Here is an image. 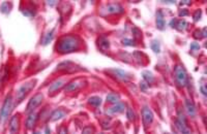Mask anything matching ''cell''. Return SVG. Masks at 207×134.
Instances as JSON below:
<instances>
[{
	"mask_svg": "<svg viewBox=\"0 0 207 134\" xmlns=\"http://www.w3.org/2000/svg\"><path fill=\"white\" fill-rule=\"evenodd\" d=\"M188 15H189L188 10H181L179 11V16H180V17H185V16H188Z\"/></svg>",
	"mask_w": 207,
	"mask_h": 134,
	"instance_id": "4dcf8cb0",
	"label": "cell"
},
{
	"mask_svg": "<svg viewBox=\"0 0 207 134\" xmlns=\"http://www.w3.org/2000/svg\"><path fill=\"white\" fill-rule=\"evenodd\" d=\"M106 99H107L108 102H110V103L116 104V103H118L119 100H120V96L117 95V94H115V93H110L109 95H107Z\"/></svg>",
	"mask_w": 207,
	"mask_h": 134,
	"instance_id": "ac0fdd59",
	"label": "cell"
},
{
	"mask_svg": "<svg viewBox=\"0 0 207 134\" xmlns=\"http://www.w3.org/2000/svg\"><path fill=\"white\" fill-rule=\"evenodd\" d=\"M93 132H94V129L92 127H85L82 131V134H93Z\"/></svg>",
	"mask_w": 207,
	"mask_h": 134,
	"instance_id": "484cf974",
	"label": "cell"
},
{
	"mask_svg": "<svg viewBox=\"0 0 207 134\" xmlns=\"http://www.w3.org/2000/svg\"><path fill=\"white\" fill-rule=\"evenodd\" d=\"M81 86L82 85H81L80 82L74 81V82H70L69 85H66V87L64 88V90H65V92H74V91L79 89Z\"/></svg>",
	"mask_w": 207,
	"mask_h": 134,
	"instance_id": "9a60e30c",
	"label": "cell"
},
{
	"mask_svg": "<svg viewBox=\"0 0 207 134\" xmlns=\"http://www.w3.org/2000/svg\"><path fill=\"white\" fill-rule=\"evenodd\" d=\"M80 44H81L80 39H79L77 36L66 35L59 40V44L57 45V50H58V52H60L61 54L73 53V52H75V51L79 50Z\"/></svg>",
	"mask_w": 207,
	"mask_h": 134,
	"instance_id": "6da1fadb",
	"label": "cell"
},
{
	"mask_svg": "<svg viewBox=\"0 0 207 134\" xmlns=\"http://www.w3.org/2000/svg\"><path fill=\"white\" fill-rule=\"evenodd\" d=\"M63 85H64L63 79H57V81H55V82H54L53 84L50 86V88H49V92H50V93L56 92V91H58L59 89H61V88L63 87Z\"/></svg>",
	"mask_w": 207,
	"mask_h": 134,
	"instance_id": "5bb4252c",
	"label": "cell"
},
{
	"mask_svg": "<svg viewBox=\"0 0 207 134\" xmlns=\"http://www.w3.org/2000/svg\"><path fill=\"white\" fill-rule=\"evenodd\" d=\"M170 25H171L173 28H176V29L181 31V30L185 29L186 22L184 21V20H179V21H177V20H172L171 23H170Z\"/></svg>",
	"mask_w": 207,
	"mask_h": 134,
	"instance_id": "4fadbf2b",
	"label": "cell"
},
{
	"mask_svg": "<svg viewBox=\"0 0 207 134\" xmlns=\"http://www.w3.org/2000/svg\"><path fill=\"white\" fill-rule=\"evenodd\" d=\"M34 134H39V133H38V132H35Z\"/></svg>",
	"mask_w": 207,
	"mask_h": 134,
	"instance_id": "d590c367",
	"label": "cell"
},
{
	"mask_svg": "<svg viewBox=\"0 0 207 134\" xmlns=\"http://www.w3.org/2000/svg\"><path fill=\"white\" fill-rule=\"evenodd\" d=\"M147 88H148V85H147V82H141L140 84V89L142 91H146Z\"/></svg>",
	"mask_w": 207,
	"mask_h": 134,
	"instance_id": "f546056e",
	"label": "cell"
},
{
	"mask_svg": "<svg viewBox=\"0 0 207 134\" xmlns=\"http://www.w3.org/2000/svg\"><path fill=\"white\" fill-rule=\"evenodd\" d=\"M124 109H125V104L121 103V102H118V103L113 105L112 107L108 108L106 113L109 116H115V115H118V113H123Z\"/></svg>",
	"mask_w": 207,
	"mask_h": 134,
	"instance_id": "9c48e42d",
	"label": "cell"
},
{
	"mask_svg": "<svg viewBox=\"0 0 207 134\" xmlns=\"http://www.w3.org/2000/svg\"><path fill=\"white\" fill-rule=\"evenodd\" d=\"M175 79H176V82L179 87H185L186 84H188V75H186L185 69L180 66V65H177L175 67Z\"/></svg>",
	"mask_w": 207,
	"mask_h": 134,
	"instance_id": "7a4b0ae2",
	"label": "cell"
},
{
	"mask_svg": "<svg viewBox=\"0 0 207 134\" xmlns=\"http://www.w3.org/2000/svg\"><path fill=\"white\" fill-rule=\"evenodd\" d=\"M142 75H143L144 81H145L148 85L152 84V82H154V76L151 72H149V71H143Z\"/></svg>",
	"mask_w": 207,
	"mask_h": 134,
	"instance_id": "d6986e66",
	"label": "cell"
},
{
	"mask_svg": "<svg viewBox=\"0 0 207 134\" xmlns=\"http://www.w3.org/2000/svg\"><path fill=\"white\" fill-rule=\"evenodd\" d=\"M185 107H186V110H188V113L189 116L191 117L196 116V107H195L194 102H193L192 100L186 99L185 100Z\"/></svg>",
	"mask_w": 207,
	"mask_h": 134,
	"instance_id": "2e32d148",
	"label": "cell"
},
{
	"mask_svg": "<svg viewBox=\"0 0 207 134\" xmlns=\"http://www.w3.org/2000/svg\"><path fill=\"white\" fill-rule=\"evenodd\" d=\"M64 112H62L61 109H56L55 112H53V113L51 115V121H57V120H60L61 118H63Z\"/></svg>",
	"mask_w": 207,
	"mask_h": 134,
	"instance_id": "44dd1931",
	"label": "cell"
},
{
	"mask_svg": "<svg viewBox=\"0 0 207 134\" xmlns=\"http://www.w3.org/2000/svg\"><path fill=\"white\" fill-rule=\"evenodd\" d=\"M199 48H200L199 44H197V42H192L191 44V50H199Z\"/></svg>",
	"mask_w": 207,
	"mask_h": 134,
	"instance_id": "f1b7e54d",
	"label": "cell"
},
{
	"mask_svg": "<svg viewBox=\"0 0 207 134\" xmlns=\"http://www.w3.org/2000/svg\"><path fill=\"white\" fill-rule=\"evenodd\" d=\"M133 32L135 33V37H140L141 36V32L138 29H136V28L135 29H133Z\"/></svg>",
	"mask_w": 207,
	"mask_h": 134,
	"instance_id": "1f68e13d",
	"label": "cell"
},
{
	"mask_svg": "<svg viewBox=\"0 0 207 134\" xmlns=\"http://www.w3.org/2000/svg\"><path fill=\"white\" fill-rule=\"evenodd\" d=\"M200 90H201V92H202L203 95H204V96H206L207 91H206V89H205V85H202V86L200 87Z\"/></svg>",
	"mask_w": 207,
	"mask_h": 134,
	"instance_id": "d6a6232c",
	"label": "cell"
},
{
	"mask_svg": "<svg viewBox=\"0 0 207 134\" xmlns=\"http://www.w3.org/2000/svg\"><path fill=\"white\" fill-rule=\"evenodd\" d=\"M13 110V97L12 96H8L4 101L3 106L1 108V112H0V119L2 121H5L8 116L10 115Z\"/></svg>",
	"mask_w": 207,
	"mask_h": 134,
	"instance_id": "277c9868",
	"label": "cell"
},
{
	"mask_svg": "<svg viewBox=\"0 0 207 134\" xmlns=\"http://www.w3.org/2000/svg\"><path fill=\"white\" fill-rule=\"evenodd\" d=\"M111 72L113 73V75L116 76L119 81L121 82H129V76L125 72V71L121 70V69H112Z\"/></svg>",
	"mask_w": 207,
	"mask_h": 134,
	"instance_id": "30bf717a",
	"label": "cell"
},
{
	"mask_svg": "<svg viewBox=\"0 0 207 134\" xmlns=\"http://www.w3.org/2000/svg\"><path fill=\"white\" fill-rule=\"evenodd\" d=\"M59 134H67L66 128H64V127L60 128V130H59Z\"/></svg>",
	"mask_w": 207,
	"mask_h": 134,
	"instance_id": "836d02e7",
	"label": "cell"
},
{
	"mask_svg": "<svg viewBox=\"0 0 207 134\" xmlns=\"http://www.w3.org/2000/svg\"><path fill=\"white\" fill-rule=\"evenodd\" d=\"M151 48H152V50H153V52H155V53H160V52H161V45H160V44H158V41H157V40L152 41V44H151Z\"/></svg>",
	"mask_w": 207,
	"mask_h": 134,
	"instance_id": "cb8c5ba5",
	"label": "cell"
},
{
	"mask_svg": "<svg viewBox=\"0 0 207 134\" xmlns=\"http://www.w3.org/2000/svg\"><path fill=\"white\" fill-rule=\"evenodd\" d=\"M89 103L94 107H98L102 104V99L98 96H93L89 98Z\"/></svg>",
	"mask_w": 207,
	"mask_h": 134,
	"instance_id": "7402d4cb",
	"label": "cell"
},
{
	"mask_svg": "<svg viewBox=\"0 0 207 134\" xmlns=\"http://www.w3.org/2000/svg\"><path fill=\"white\" fill-rule=\"evenodd\" d=\"M34 87V82H28L22 85L17 91V101L20 102L25 98V96L27 95V93L29 91L32 90V88Z\"/></svg>",
	"mask_w": 207,
	"mask_h": 134,
	"instance_id": "5b68a950",
	"label": "cell"
},
{
	"mask_svg": "<svg viewBox=\"0 0 207 134\" xmlns=\"http://www.w3.org/2000/svg\"><path fill=\"white\" fill-rule=\"evenodd\" d=\"M175 125H176L177 129L180 131V133L192 134L191 130L189 129L188 125H186V120H185V118H184V115L180 112V110L178 112V116H177L176 121H175Z\"/></svg>",
	"mask_w": 207,
	"mask_h": 134,
	"instance_id": "3957f363",
	"label": "cell"
},
{
	"mask_svg": "<svg viewBox=\"0 0 207 134\" xmlns=\"http://www.w3.org/2000/svg\"><path fill=\"white\" fill-rule=\"evenodd\" d=\"M36 120H38V115H36L35 113H31L30 115L28 116V118L26 120V127L28 129H32V128L34 127Z\"/></svg>",
	"mask_w": 207,
	"mask_h": 134,
	"instance_id": "7c38bea8",
	"label": "cell"
},
{
	"mask_svg": "<svg viewBox=\"0 0 207 134\" xmlns=\"http://www.w3.org/2000/svg\"><path fill=\"white\" fill-rule=\"evenodd\" d=\"M100 134H104V133H100Z\"/></svg>",
	"mask_w": 207,
	"mask_h": 134,
	"instance_id": "8d00e7d4",
	"label": "cell"
},
{
	"mask_svg": "<svg viewBox=\"0 0 207 134\" xmlns=\"http://www.w3.org/2000/svg\"><path fill=\"white\" fill-rule=\"evenodd\" d=\"M98 45H100L101 50H103V51L108 50V48H109V47H110V44H109V40H108V38L105 37V36L101 37L100 40H98Z\"/></svg>",
	"mask_w": 207,
	"mask_h": 134,
	"instance_id": "ffe728a7",
	"label": "cell"
},
{
	"mask_svg": "<svg viewBox=\"0 0 207 134\" xmlns=\"http://www.w3.org/2000/svg\"><path fill=\"white\" fill-rule=\"evenodd\" d=\"M157 27L160 30H163L165 27V21H164V17L161 11H157Z\"/></svg>",
	"mask_w": 207,
	"mask_h": 134,
	"instance_id": "e0dca14e",
	"label": "cell"
},
{
	"mask_svg": "<svg viewBox=\"0 0 207 134\" xmlns=\"http://www.w3.org/2000/svg\"><path fill=\"white\" fill-rule=\"evenodd\" d=\"M19 129V118L17 116H14L12 119H10V134H16L18 132Z\"/></svg>",
	"mask_w": 207,
	"mask_h": 134,
	"instance_id": "8fae6325",
	"label": "cell"
},
{
	"mask_svg": "<svg viewBox=\"0 0 207 134\" xmlns=\"http://www.w3.org/2000/svg\"><path fill=\"white\" fill-rule=\"evenodd\" d=\"M42 99H44V95H42V94H36V95L33 96L29 100V102H28V105L26 107V112L27 113L33 112V109H35V108L42 103Z\"/></svg>",
	"mask_w": 207,
	"mask_h": 134,
	"instance_id": "8992f818",
	"label": "cell"
},
{
	"mask_svg": "<svg viewBox=\"0 0 207 134\" xmlns=\"http://www.w3.org/2000/svg\"><path fill=\"white\" fill-rule=\"evenodd\" d=\"M53 33H54V31H51V32H49L47 34L46 38H45V41H44V44H48L51 40H52L53 39Z\"/></svg>",
	"mask_w": 207,
	"mask_h": 134,
	"instance_id": "d4e9b609",
	"label": "cell"
},
{
	"mask_svg": "<svg viewBox=\"0 0 207 134\" xmlns=\"http://www.w3.org/2000/svg\"><path fill=\"white\" fill-rule=\"evenodd\" d=\"M46 134H50V129H49V128H47V129H46Z\"/></svg>",
	"mask_w": 207,
	"mask_h": 134,
	"instance_id": "e575fe53",
	"label": "cell"
},
{
	"mask_svg": "<svg viewBox=\"0 0 207 134\" xmlns=\"http://www.w3.org/2000/svg\"><path fill=\"white\" fill-rule=\"evenodd\" d=\"M142 120L145 127H148L153 121V113L148 106H144L142 109Z\"/></svg>",
	"mask_w": 207,
	"mask_h": 134,
	"instance_id": "52a82bcc",
	"label": "cell"
},
{
	"mask_svg": "<svg viewBox=\"0 0 207 134\" xmlns=\"http://www.w3.org/2000/svg\"><path fill=\"white\" fill-rule=\"evenodd\" d=\"M103 10H105V13H106V15H114V13H123L122 6L118 3L108 4L104 7Z\"/></svg>",
	"mask_w": 207,
	"mask_h": 134,
	"instance_id": "ba28073f",
	"label": "cell"
},
{
	"mask_svg": "<svg viewBox=\"0 0 207 134\" xmlns=\"http://www.w3.org/2000/svg\"><path fill=\"white\" fill-rule=\"evenodd\" d=\"M201 15H202V11H201L200 10H196V13H195V15H194V21H195V22H197L198 20H200Z\"/></svg>",
	"mask_w": 207,
	"mask_h": 134,
	"instance_id": "4316f807",
	"label": "cell"
},
{
	"mask_svg": "<svg viewBox=\"0 0 207 134\" xmlns=\"http://www.w3.org/2000/svg\"><path fill=\"white\" fill-rule=\"evenodd\" d=\"M166 134H168V133H166Z\"/></svg>",
	"mask_w": 207,
	"mask_h": 134,
	"instance_id": "74e56055",
	"label": "cell"
},
{
	"mask_svg": "<svg viewBox=\"0 0 207 134\" xmlns=\"http://www.w3.org/2000/svg\"><path fill=\"white\" fill-rule=\"evenodd\" d=\"M126 117H127V119L129 120V121H134L135 120V118H136V115H135V113H134V110L132 109V108H127L126 109Z\"/></svg>",
	"mask_w": 207,
	"mask_h": 134,
	"instance_id": "603a6c76",
	"label": "cell"
},
{
	"mask_svg": "<svg viewBox=\"0 0 207 134\" xmlns=\"http://www.w3.org/2000/svg\"><path fill=\"white\" fill-rule=\"evenodd\" d=\"M122 44H125V45H129V47H132V45H135L134 41L130 40V39H127V38L122 39Z\"/></svg>",
	"mask_w": 207,
	"mask_h": 134,
	"instance_id": "83f0119b",
	"label": "cell"
}]
</instances>
